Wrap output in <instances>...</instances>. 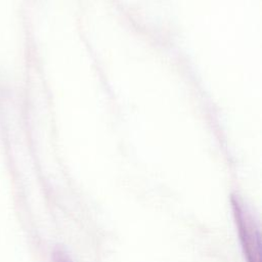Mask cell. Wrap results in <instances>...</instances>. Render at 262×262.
Listing matches in <instances>:
<instances>
[{
	"mask_svg": "<svg viewBox=\"0 0 262 262\" xmlns=\"http://www.w3.org/2000/svg\"><path fill=\"white\" fill-rule=\"evenodd\" d=\"M232 205L246 259L248 262H261V242L259 229L251 216L245 213L237 201L233 199Z\"/></svg>",
	"mask_w": 262,
	"mask_h": 262,
	"instance_id": "1",
	"label": "cell"
},
{
	"mask_svg": "<svg viewBox=\"0 0 262 262\" xmlns=\"http://www.w3.org/2000/svg\"><path fill=\"white\" fill-rule=\"evenodd\" d=\"M53 262H73L71 257L61 249H55L52 253Z\"/></svg>",
	"mask_w": 262,
	"mask_h": 262,
	"instance_id": "2",
	"label": "cell"
}]
</instances>
